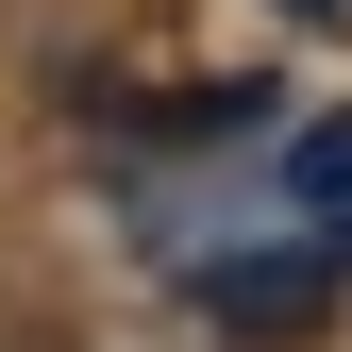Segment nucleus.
I'll list each match as a JSON object with an SVG mask.
<instances>
[{"instance_id":"obj_1","label":"nucleus","mask_w":352,"mask_h":352,"mask_svg":"<svg viewBox=\"0 0 352 352\" xmlns=\"http://www.w3.org/2000/svg\"><path fill=\"white\" fill-rule=\"evenodd\" d=\"M201 319L218 336H319L336 319V269H319V235H302V252H218V269H201Z\"/></svg>"},{"instance_id":"obj_2","label":"nucleus","mask_w":352,"mask_h":352,"mask_svg":"<svg viewBox=\"0 0 352 352\" xmlns=\"http://www.w3.org/2000/svg\"><path fill=\"white\" fill-rule=\"evenodd\" d=\"M285 201H302V235H319V252H352V118L285 135Z\"/></svg>"}]
</instances>
